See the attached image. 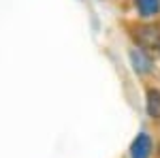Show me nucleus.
<instances>
[{"label":"nucleus","instance_id":"obj_1","mask_svg":"<svg viewBox=\"0 0 160 158\" xmlns=\"http://www.w3.org/2000/svg\"><path fill=\"white\" fill-rule=\"evenodd\" d=\"M137 45L143 49H160V28L154 24H143L137 26L132 30Z\"/></svg>","mask_w":160,"mask_h":158},{"label":"nucleus","instance_id":"obj_2","mask_svg":"<svg viewBox=\"0 0 160 158\" xmlns=\"http://www.w3.org/2000/svg\"><path fill=\"white\" fill-rule=\"evenodd\" d=\"M152 156V137L148 133H139L130 145V158H149Z\"/></svg>","mask_w":160,"mask_h":158},{"label":"nucleus","instance_id":"obj_3","mask_svg":"<svg viewBox=\"0 0 160 158\" xmlns=\"http://www.w3.org/2000/svg\"><path fill=\"white\" fill-rule=\"evenodd\" d=\"M128 56H130V64H132V69H135L139 75H145V73L152 71V66H154V64H152V58L145 54V49L132 47Z\"/></svg>","mask_w":160,"mask_h":158},{"label":"nucleus","instance_id":"obj_4","mask_svg":"<svg viewBox=\"0 0 160 158\" xmlns=\"http://www.w3.org/2000/svg\"><path fill=\"white\" fill-rule=\"evenodd\" d=\"M145 109H148L149 118L160 120V90H156V88L148 90V94H145Z\"/></svg>","mask_w":160,"mask_h":158},{"label":"nucleus","instance_id":"obj_5","mask_svg":"<svg viewBox=\"0 0 160 158\" xmlns=\"http://www.w3.org/2000/svg\"><path fill=\"white\" fill-rule=\"evenodd\" d=\"M135 9L141 17H156L160 13V0H135Z\"/></svg>","mask_w":160,"mask_h":158}]
</instances>
